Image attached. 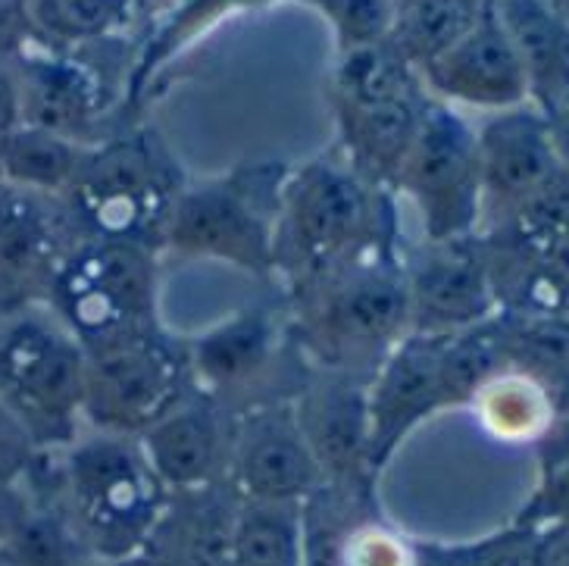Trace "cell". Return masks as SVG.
I'll list each match as a JSON object with an SVG mask.
<instances>
[{
	"mask_svg": "<svg viewBox=\"0 0 569 566\" xmlns=\"http://www.w3.org/2000/svg\"><path fill=\"white\" fill-rule=\"evenodd\" d=\"M84 354V429L141 438L198 391L184 341L163 326Z\"/></svg>",
	"mask_w": 569,
	"mask_h": 566,
	"instance_id": "8",
	"label": "cell"
},
{
	"mask_svg": "<svg viewBox=\"0 0 569 566\" xmlns=\"http://www.w3.org/2000/svg\"><path fill=\"white\" fill-rule=\"evenodd\" d=\"M229 566H303L301 507L241 500Z\"/></svg>",
	"mask_w": 569,
	"mask_h": 566,
	"instance_id": "28",
	"label": "cell"
},
{
	"mask_svg": "<svg viewBox=\"0 0 569 566\" xmlns=\"http://www.w3.org/2000/svg\"><path fill=\"white\" fill-rule=\"evenodd\" d=\"M429 100L417 69L388 41L341 50L336 119L345 163L372 188L391 191Z\"/></svg>",
	"mask_w": 569,
	"mask_h": 566,
	"instance_id": "6",
	"label": "cell"
},
{
	"mask_svg": "<svg viewBox=\"0 0 569 566\" xmlns=\"http://www.w3.org/2000/svg\"><path fill=\"white\" fill-rule=\"evenodd\" d=\"M482 566H538L532 535H513L498 545H486Z\"/></svg>",
	"mask_w": 569,
	"mask_h": 566,
	"instance_id": "34",
	"label": "cell"
},
{
	"mask_svg": "<svg viewBox=\"0 0 569 566\" xmlns=\"http://www.w3.org/2000/svg\"><path fill=\"white\" fill-rule=\"evenodd\" d=\"M410 332L453 335L498 317L479 235L436 241L403 260Z\"/></svg>",
	"mask_w": 569,
	"mask_h": 566,
	"instance_id": "12",
	"label": "cell"
},
{
	"mask_svg": "<svg viewBox=\"0 0 569 566\" xmlns=\"http://www.w3.org/2000/svg\"><path fill=\"white\" fill-rule=\"evenodd\" d=\"M22 122L67 135L82 145L98 117V88L79 63L63 57H32L17 63Z\"/></svg>",
	"mask_w": 569,
	"mask_h": 566,
	"instance_id": "22",
	"label": "cell"
},
{
	"mask_svg": "<svg viewBox=\"0 0 569 566\" xmlns=\"http://www.w3.org/2000/svg\"><path fill=\"white\" fill-rule=\"evenodd\" d=\"M232 417L222 404L194 391L141 435V450L169 495L226 483Z\"/></svg>",
	"mask_w": 569,
	"mask_h": 566,
	"instance_id": "17",
	"label": "cell"
},
{
	"mask_svg": "<svg viewBox=\"0 0 569 566\" xmlns=\"http://www.w3.org/2000/svg\"><path fill=\"white\" fill-rule=\"evenodd\" d=\"M429 98L448 103L453 110H479V113H503L529 103V82L519 63L517 50L495 17L488 13L469 29L453 48L436 57L429 67L419 69Z\"/></svg>",
	"mask_w": 569,
	"mask_h": 566,
	"instance_id": "14",
	"label": "cell"
},
{
	"mask_svg": "<svg viewBox=\"0 0 569 566\" xmlns=\"http://www.w3.org/2000/svg\"><path fill=\"white\" fill-rule=\"evenodd\" d=\"M498 341H501L503 369L522 373L545 385L560 398L569 379V317H513L498 314Z\"/></svg>",
	"mask_w": 569,
	"mask_h": 566,
	"instance_id": "27",
	"label": "cell"
},
{
	"mask_svg": "<svg viewBox=\"0 0 569 566\" xmlns=\"http://www.w3.org/2000/svg\"><path fill=\"white\" fill-rule=\"evenodd\" d=\"M551 3H553V10H557V13L563 17V22L569 26V0H551Z\"/></svg>",
	"mask_w": 569,
	"mask_h": 566,
	"instance_id": "40",
	"label": "cell"
},
{
	"mask_svg": "<svg viewBox=\"0 0 569 566\" xmlns=\"http://www.w3.org/2000/svg\"><path fill=\"white\" fill-rule=\"evenodd\" d=\"M91 145L38 126H19L0 141V176L3 182L41 198L63 200L76 182Z\"/></svg>",
	"mask_w": 569,
	"mask_h": 566,
	"instance_id": "23",
	"label": "cell"
},
{
	"mask_svg": "<svg viewBox=\"0 0 569 566\" xmlns=\"http://www.w3.org/2000/svg\"><path fill=\"white\" fill-rule=\"evenodd\" d=\"M76 235L63 203L0 182V298L17 300L32 288L48 291L53 269Z\"/></svg>",
	"mask_w": 569,
	"mask_h": 566,
	"instance_id": "18",
	"label": "cell"
},
{
	"mask_svg": "<svg viewBox=\"0 0 569 566\" xmlns=\"http://www.w3.org/2000/svg\"><path fill=\"white\" fill-rule=\"evenodd\" d=\"M238 507L241 500L226 483L172 495L151 545L184 566H229Z\"/></svg>",
	"mask_w": 569,
	"mask_h": 566,
	"instance_id": "21",
	"label": "cell"
},
{
	"mask_svg": "<svg viewBox=\"0 0 569 566\" xmlns=\"http://www.w3.org/2000/svg\"><path fill=\"white\" fill-rule=\"evenodd\" d=\"M417 545L382 519H357L341 538L338 566H413Z\"/></svg>",
	"mask_w": 569,
	"mask_h": 566,
	"instance_id": "30",
	"label": "cell"
},
{
	"mask_svg": "<svg viewBox=\"0 0 569 566\" xmlns=\"http://www.w3.org/2000/svg\"><path fill=\"white\" fill-rule=\"evenodd\" d=\"M338 34V48H367L388 41L395 0H317Z\"/></svg>",
	"mask_w": 569,
	"mask_h": 566,
	"instance_id": "31",
	"label": "cell"
},
{
	"mask_svg": "<svg viewBox=\"0 0 569 566\" xmlns=\"http://www.w3.org/2000/svg\"><path fill=\"white\" fill-rule=\"evenodd\" d=\"M22 126V95H19L17 63L0 57V141Z\"/></svg>",
	"mask_w": 569,
	"mask_h": 566,
	"instance_id": "33",
	"label": "cell"
},
{
	"mask_svg": "<svg viewBox=\"0 0 569 566\" xmlns=\"http://www.w3.org/2000/svg\"><path fill=\"white\" fill-rule=\"evenodd\" d=\"M476 148L482 185L479 232L563 169L548 117L532 103L482 119L476 126Z\"/></svg>",
	"mask_w": 569,
	"mask_h": 566,
	"instance_id": "15",
	"label": "cell"
},
{
	"mask_svg": "<svg viewBox=\"0 0 569 566\" xmlns=\"http://www.w3.org/2000/svg\"><path fill=\"white\" fill-rule=\"evenodd\" d=\"M119 566H122V564H119Z\"/></svg>",
	"mask_w": 569,
	"mask_h": 566,
	"instance_id": "42",
	"label": "cell"
},
{
	"mask_svg": "<svg viewBox=\"0 0 569 566\" xmlns=\"http://www.w3.org/2000/svg\"><path fill=\"white\" fill-rule=\"evenodd\" d=\"M276 338V319L267 307H248L184 341L194 388L219 404L238 398L269 369Z\"/></svg>",
	"mask_w": 569,
	"mask_h": 566,
	"instance_id": "19",
	"label": "cell"
},
{
	"mask_svg": "<svg viewBox=\"0 0 569 566\" xmlns=\"http://www.w3.org/2000/svg\"><path fill=\"white\" fill-rule=\"evenodd\" d=\"M382 245H395L391 191L372 188L332 157L284 176L276 214V269L288 279L291 295Z\"/></svg>",
	"mask_w": 569,
	"mask_h": 566,
	"instance_id": "1",
	"label": "cell"
},
{
	"mask_svg": "<svg viewBox=\"0 0 569 566\" xmlns=\"http://www.w3.org/2000/svg\"><path fill=\"white\" fill-rule=\"evenodd\" d=\"M541 504L548 510V517L557 523V519H569V457L563 464H557V469L551 473V479L545 485V495H541Z\"/></svg>",
	"mask_w": 569,
	"mask_h": 566,
	"instance_id": "37",
	"label": "cell"
},
{
	"mask_svg": "<svg viewBox=\"0 0 569 566\" xmlns=\"http://www.w3.org/2000/svg\"><path fill=\"white\" fill-rule=\"evenodd\" d=\"M282 182L279 169H257L217 182L184 185L182 198L172 207L163 248L269 276L276 269Z\"/></svg>",
	"mask_w": 569,
	"mask_h": 566,
	"instance_id": "9",
	"label": "cell"
},
{
	"mask_svg": "<svg viewBox=\"0 0 569 566\" xmlns=\"http://www.w3.org/2000/svg\"><path fill=\"white\" fill-rule=\"evenodd\" d=\"M482 433L498 441H536L557 426V400L536 379L501 369L469 400Z\"/></svg>",
	"mask_w": 569,
	"mask_h": 566,
	"instance_id": "24",
	"label": "cell"
},
{
	"mask_svg": "<svg viewBox=\"0 0 569 566\" xmlns=\"http://www.w3.org/2000/svg\"><path fill=\"white\" fill-rule=\"evenodd\" d=\"M532 542L538 566H569V519H557L541 535H532Z\"/></svg>",
	"mask_w": 569,
	"mask_h": 566,
	"instance_id": "35",
	"label": "cell"
},
{
	"mask_svg": "<svg viewBox=\"0 0 569 566\" xmlns=\"http://www.w3.org/2000/svg\"><path fill=\"white\" fill-rule=\"evenodd\" d=\"M88 354L48 304L0 314V400L34 448H67L84 429Z\"/></svg>",
	"mask_w": 569,
	"mask_h": 566,
	"instance_id": "5",
	"label": "cell"
},
{
	"mask_svg": "<svg viewBox=\"0 0 569 566\" xmlns=\"http://www.w3.org/2000/svg\"><path fill=\"white\" fill-rule=\"evenodd\" d=\"M491 0H395L388 44L410 67H429L488 13Z\"/></svg>",
	"mask_w": 569,
	"mask_h": 566,
	"instance_id": "25",
	"label": "cell"
},
{
	"mask_svg": "<svg viewBox=\"0 0 569 566\" xmlns=\"http://www.w3.org/2000/svg\"><path fill=\"white\" fill-rule=\"evenodd\" d=\"M369 376L348 369H322L295 400L307 445L317 457L326 485L363 498L369 479Z\"/></svg>",
	"mask_w": 569,
	"mask_h": 566,
	"instance_id": "13",
	"label": "cell"
},
{
	"mask_svg": "<svg viewBox=\"0 0 569 566\" xmlns=\"http://www.w3.org/2000/svg\"><path fill=\"white\" fill-rule=\"evenodd\" d=\"M226 485L238 500L298 507L326 485L295 400H253L232 414Z\"/></svg>",
	"mask_w": 569,
	"mask_h": 566,
	"instance_id": "11",
	"label": "cell"
},
{
	"mask_svg": "<svg viewBox=\"0 0 569 566\" xmlns=\"http://www.w3.org/2000/svg\"><path fill=\"white\" fill-rule=\"evenodd\" d=\"M557 419H569V379L560 391V398H557Z\"/></svg>",
	"mask_w": 569,
	"mask_h": 566,
	"instance_id": "39",
	"label": "cell"
},
{
	"mask_svg": "<svg viewBox=\"0 0 569 566\" xmlns=\"http://www.w3.org/2000/svg\"><path fill=\"white\" fill-rule=\"evenodd\" d=\"M94 564L63 514L29 507L0 545V566H88Z\"/></svg>",
	"mask_w": 569,
	"mask_h": 566,
	"instance_id": "29",
	"label": "cell"
},
{
	"mask_svg": "<svg viewBox=\"0 0 569 566\" xmlns=\"http://www.w3.org/2000/svg\"><path fill=\"white\" fill-rule=\"evenodd\" d=\"M60 495V514L98 566L134 560L151 545L172 498L138 438L98 429H82L63 448Z\"/></svg>",
	"mask_w": 569,
	"mask_h": 566,
	"instance_id": "2",
	"label": "cell"
},
{
	"mask_svg": "<svg viewBox=\"0 0 569 566\" xmlns=\"http://www.w3.org/2000/svg\"><path fill=\"white\" fill-rule=\"evenodd\" d=\"M0 182H3V176H0Z\"/></svg>",
	"mask_w": 569,
	"mask_h": 566,
	"instance_id": "41",
	"label": "cell"
},
{
	"mask_svg": "<svg viewBox=\"0 0 569 566\" xmlns=\"http://www.w3.org/2000/svg\"><path fill=\"white\" fill-rule=\"evenodd\" d=\"M445 385L438 367V335H403L369 376V464L386 467L407 433L436 410H445Z\"/></svg>",
	"mask_w": 569,
	"mask_h": 566,
	"instance_id": "16",
	"label": "cell"
},
{
	"mask_svg": "<svg viewBox=\"0 0 569 566\" xmlns=\"http://www.w3.org/2000/svg\"><path fill=\"white\" fill-rule=\"evenodd\" d=\"M184 179L167 145L153 132H129L91 145L63 214L79 238L134 241L163 250L169 217Z\"/></svg>",
	"mask_w": 569,
	"mask_h": 566,
	"instance_id": "4",
	"label": "cell"
},
{
	"mask_svg": "<svg viewBox=\"0 0 569 566\" xmlns=\"http://www.w3.org/2000/svg\"><path fill=\"white\" fill-rule=\"evenodd\" d=\"M291 300L307 354L322 369L372 376L388 350L410 335L407 276L395 245L360 254Z\"/></svg>",
	"mask_w": 569,
	"mask_h": 566,
	"instance_id": "3",
	"label": "cell"
},
{
	"mask_svg": "<svg viewBox=\"0 0 569 566\" xmlns=\"http://www.w3.org/2000/svg\"><path fill=\"white\" fill-rule=\"evenodd\" d=\"M34 441L22 429V423L13 417V410L0 400V485H17L26 469L32 467Z\"/></svg>",
	"mask_w": 569,
	"mask_h": 566,
	"instance_id": "32",
	"label": "cell"
},
{
	"mask_svg": "<svg viewBox=\"0 0 569 566\" xmlns=\"http://www.w3.org/2000/svg\"><path fill=\"white\" fill-rule=\"evenodd\" d=\"M26 510H29V504L19 495L17 485H0V545L7 542V535L13 533V526L22 519Z\"/></svg>",
	"mask_w": 569,
	"mask_h": 566,
	"instance_id": "38",
	"label": "cell"
},
{
	"mask_svg": "<svg viewBox=\"0 0 569 566\" xmlns=\"http://www.w3.org/2000/svg\"><path fill=\"white\" fill-rule=\"evenodd\" d=\"M160 250L79 238L53 269L44 304L84 350L160 326Z\"/></svg>",
	"mask_w": 569,
	"mask_h": 566,
	"instance_id": "7",
	"label": "cell"
},
{
	"mask_svg": "<svg viewBox=\"0 0 569 566\" xmlns=\"http://www.w3.org/2000/svg\"><path fill=\"white\" fill-rule=\"evenodd\" d=\"M491 10L517 50L529 103L545 117L569 103V26L551 0H491Z\"/></svg>",
	"mask_w": 569,
	"mask_h": 566,
	"instance_id": "20",
	"label": "cell"
},
{
	"mask_svg": "<svg viewBox=\"0 0 569 566\" xmlns=\"http://www.w3.org/2000/svg\"><path fill=\"white\" fill-rule=\"evenodd\" d=\"M488 245L522 250V254H553L569 241V172L560 169L553 179L532 195L513 203L503 217L488 222L479 232Z\"/></svg>",
	"mask_w": 569,
	"mask_h": 566,
	"instance_id": "26",
	"label": "cell"
},
{
	"mask_svg": "<svg viewBox=\"0 0 569 566\" xmlns=\"http://www.w3.org/2000/svg\"><path fill=\"white\" fill-rule=\"evenodd\" d=\"M391 191H401L417 210L426 245L479 235L482 185L476 126L460 110L429 100Z\"/></svg>",
	"mask_w": 569,
	"mask_h": 566,
	"instance_id": "10",
	"label": "cell"
},
{
	"mask_svg": "<svg viewBox=\"0 0 569 566\" xmlns=\"http://www.w3.org/2000/svg\"><path fill=\"white\" fill-rule=\"evenodd\" d=\"M486 548H445V545H417L413 566H482Z\"/></svg>",
	"mask_w": 569,
	"mask_h": 566,
	"instance_id": "36",
	"label": "cell"
}]
</instances>
